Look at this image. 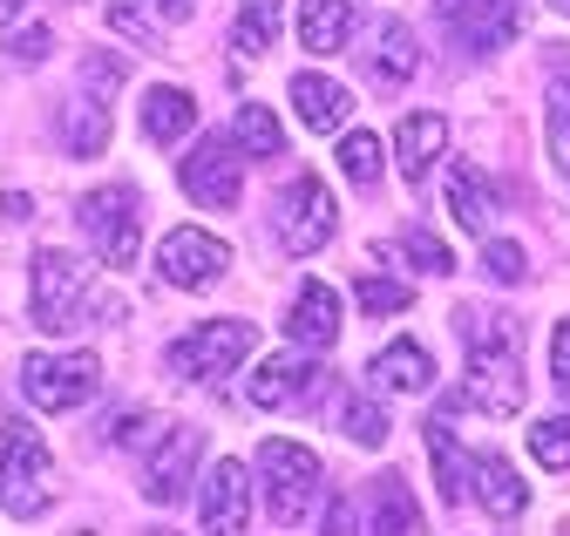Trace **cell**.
I'll return each mask as SVG.
<instances>
[{
	"instance_id": "6da1fadb",
	"label": "cell",
	"mask_w": 570,
	"mask_h": 536,
	"mask_svg": "<svg viewBox=\"0 0 570 536\" xmlns=\"http://www.w3.org/2000/svg\"><path fill=\"white\" fill-rule=\"evenodd\" d=\"M55 483H61L55 476V455L35 435V421L8 415V428H0V509L21 516V523H35V516H48Z\"/></svg>"
},
{
	"instance_id": "7a4b0ae2",
	"label": "cell",
	"mask_w": 570,
	"mask_h": 536,
	"mask_svg": "<svg viewBox=\"0 0 570 536\" xmlns=\"http://www.w3.org/2000/svg\"><path fill=\"white\" fill-rule=\"evenodd\" d=\"M258 483H265V516L278 529H299L313 496H320V455L306 441H265L258 448Z\"/></svg>"
},
{
	"instance_id": "3957f363",
	"label": "cell",
	"mask_w": 570,
	"mask_h": 536,
	"mask_svg": "<svg viewBox=\"0 0 570 536\" xmlns=\"http://www.w3.org/2000/svg\"><path fill=\"white\" fill-rule=\"evenodd\" d=\"M245 360H252V326L245 319H210V326L184 332V340L170 347V374L197 380V387H225Z\"/></svg>"
},
{
	"instance_id": "277c9868",
	"label": "cell",
	"mask_w": 570,
	"mask_h": 536,
	"mask_svg": "<svg viewBox=\"0 0 570 536\" xmlns=\"http://www.w3.org/2000/svg\"><path fill=\"white\" fill-rule=\"evenodd\" d=\"M136 218H142V197L129 183H102V190H89L76 205V225L89 231V245H96V258L109 265V272H129L136 265V245H142Z\"/></svg>"
},
{
	"instance_id": "5b68a950",
	"label": "cell",
	"mask_w": 570,
	"mask_h": 536,
	"mask_svg": "<svg viewBox=\"0 0 570 536\" xmlns=\"http://www.w3.org/2000/svg\"><path fill=\"white\" fill-rule=\"evenodd\" d=\"M96 380H102V360L96 354H28L21 360V394L35 400L41 415L82 408V400L96 394Z\"/></svg>"
},
{
	"instance_id": "8992f818",
	"label": "cell",
	"mask_w": 570,
	"mask_h": 536,
	"mask_svg": "<svg viewBox=\"0 0 570 536\" xmlns=\"http://www.w3.org/2000/svg\"><path fill=\"white\" fill-rule=\"evenodd\" d=\"M462 394L475 400L482 415H517L523 408V367H517V347L510 332H482V340H469V380Z\"/></svg>"
},
{
	"instance_id": "52a82bcc",
	"label": "cell",
	"mask_w": 570,
	"mask_h": 536,
	"mask_svg": "<svg viewBox=\"0 0 570 536\" xmlns=\"http://www.w3.org/2000/svg\"><path fill=\"white\" fill-rule=\"evenodd\" d=\"M225 272H232V245L210 238V231H197V225H177L157 245V279L177 286V292H204V286H218Z\"/></svg>"
},
{
	"instance_id": "ba28073f",
	"label": "cell",
	"mask_w": 570,
	"mask_h": 536,
	"mask_svg": "<svg viewBox=\"0 0 570 536\" xmlns=\"http://www.w3.org/2000/svg\"><path fill=\"white\" fill-rule=\"evenodd\" d=\"M82 292H89L82 258L41 245V251H35V326H41V332H68V319L82 312Z\"/></svg>"
},
{
	"instance_id": "9c48e42d",
	"label": "cell",
	"mask_w": 570,
	"mask_h": 536,
	"mask_svg": "<svg viewBox=\"0 0 570 536\" xmlns=\"http://www.w3.org/2000/svg\"><path fill=\"white\" fill-rule=\"evenodd\" d=\"M435 14H442V28H449L462 48H475V54H495L503 41L523 34V0H435Z\"/></svg>"
},
{
	"instance_id": "30bf717a",
	"label": "cell",
	"mask_w": 570,
	"mask_h": 536,
	"mask_svg": "<svg viewBox=\"0 0 570 536\" xmlns=\"http://www.w3.org/2000/svg\"><path fill=\"white\" fill-rule=\"evenodd\" d=\"M278 231H285V251L313 258V251L340 231V205H333V190H326L320 177H299L293 190H285V205H278Z\"/></svg>"
},
{
	"instance_id": "8fae6325",
	"label": "cell",
	"mask_w": 570,
	"mask_h": 536,
	"mask_svg": "<svg viewBox=\"0 0 570 536\" xmlns=\"http://www.w3.org/2000/svg\"><path fill=\"white\" fill-rule=\"evenodd\" d=\"M177 177H184V190H190V205H204V211L238 205V157H232V137H204Z\"/></svg>"
},
{
	"instance_id": "7c38bea8",
	"label": "cell",
	"mask_w": 570,
	"mask_h": 536,
	"mask_svg": "<svg viewBox=\"0 0 570 536\" xmlns=\"http://www.w3.org/2000/svg\"><path fill=\"white\" fill-rule=\"evenodd\" d=\"M197 523L204 529H245L252 523V476H245V461H232V455L210 461L204 496H197Z\"/></svg>"
},
{
	"instance_id": "4fadbf2b",
	"label": "cell",
	"mask_w": 570,
	"mask_h": 536,
	"mask_svg": "<svg viewBox=\"0 0 570 536\" xmlns=\"http://www.w3.org/2000/svg\"><path fill=\"white\" fill-rule=\"evenodd\" d=\"M197 428H164V441L150 448V461H142V496L150 503H177L197 476Z\"/></svg>"
},
{
	"instance_id": "5bb4252c",
	"label": "cell",
	"mask_w": 570,
	"mask_h": 536,
	"mask_svg": "<svg viewBox=\"0 0 570 536\" xmlns=\"http://www.w3.org/2000/svg\"><path fill=\"white\" fill-rule=\"evenodd\" d=\"M442 150H449V116L414 109V116H401V122H394V163H401V177H407V183H421V177H428V163H435Z\"/></svg>"
},
{
	"instance_id": "9a60e30c",
	"label": "cell",
	"mask_w": 570,
	"mask_h": 536,
	"mask_svg": "<svg viewBox=\"0 0 570 536\" xmlns=\"http://www.w3.org/2000/svg\"><path fill=\"white\" fill-rule=\"evenodd\" d=\"M285 332H293L299 347H333L340 340V292L320 286V279H306L299 299H293V312H285Z\"/></svg>"
},
{
	"instance_id": "2e32d148",
	"label": "cell",
	"mask_w": 570,
	"mask_h": 536,
	"mask_svg": "<svg viewBox=\"0 0 570 536\" xmlns=\"http://www.w3.org/2000/svg\"><path fill=\"white\" fill-rule=\"evenodd\" d=\"M469 489H475V503L489 509V516H523V503H530V489H523V476L503 461V455H475L469 461Z\"/></svg>"
},
{
	"instance_id": "e0dca14e",
	"label": "cell",
	"mask_w": 570,
	"mask_h": 536,
	"mask_svg": "<svg viewBox=\"0 0 570 536\" xmlns=\"http://www.w3.org/2000/svg\"><path fill=\"white\" fill-rule=\"evenodd\" d=\"M367 380H374V394H421L435 380V360H428V347H414V340H394V347H381L367 360Z\"/></svg>"
},
{
	"instance_id": "ac0fdd59",
	"label": "cell",
	"mask_w": 570,
	"mask_h": 536,
	"mask_svg": "<svg viewBox=\"0 0 570 536\" xmlns=\"http://www.w3.org/2000/svg\"><path fill=\"white\" fill-rule=\"evenodd\" d=\"M293 109H299L306 129H340V122L353 116V89H340V82L320 76V69H299V76H293Z\"/></svg>"
},
{
	"instance_id": "d6986e66",
	"label": "cell",
	"mask_w": 570,
	"mask_h": 536,
	"mask_svg": "<svg viewBox=\"0 0 570 536\" xmlns=\"http://www.w3.org/2000/svg\"><path fill=\"white\" fill-rule=\"evenodd\" d=\"M353 21H361V0H306V8H299V41L313 54H340Z\"/></svg>"
},
{
	"instance_id": "ffe728a7",
	"label": "cell",
	"mask_w": 570,
	"mask_h": 536,
	"mask_svg": "<svg viewBox=\"0 0 570 536\" xmlns=\"http://www.w3.org/2000/svg\"><path fill=\"white\" fill-rule=\"evenodd\" d=\"M306 387H320V374L306 360H265L252 374V408H293V400H306Z\"/></svg>"
},
{
	"instance_id": "44dd1931",
	"label": "cell",
	"mask_w": 570,
	"mask_h": 536,
	"mask_svg": "<svg viewBox=\"0 0 570 536\" xmlns=\"http://www.w3.org/2000/svg\"><path fill=\"white\" fill-rule=\"evenodd\" d=\"M285 28V0H238V21H232V54L258 61Z\"/></svg>"
},
{
	"instance_id": "7402d4cb",
	"label": "cell",
	"mask_w": 570,
	"mask_h": 536,
	"mask_svg": "<svg viewBox=\"0 0 570 536\" xmlns=\"http://www.w3.org/2000/svg\"><path fill=\"white\" fill-rule=\"evenodd\" d=\"M190 129H197V102L184 89H150L142 96V137L150 143H177V137H190Z\"/></svg>"
},
{
	"instance_id": "603a6c76",
	"label": "cell",
	"mask_w": 570,
	"mask_h": 536,
	"mask_svg": "<svg viewBox=\"0 0 570 536\" xmlns=\"http://www.w3.org/2000/svg\"><path fill=\"white\" fill-rule=\"evenodd\" d=\"M449 211H455L462 231L489 238V177L475 163H449Z\"/></svg>"
},
{
	"instance_id": "cb8c5ba5",
	"label": "cell",
	"mask_w": 570,
	"mask_h": 536,
	"mask_svg": "<svg viewBox=\"0 0 570 536\" xmlns=\"http://www.w3.org/2000/svg\"><path fill=\"white\" fill-rule=\"evenodd\" d=\"M414 69H421L414 34H407L401 21H381V41H374V76H381L387 89H401V82H414Z\"/></svg>"
},
{
	"instance_id": "d4e9b609",
	"label": "cell",
	"mask_w": 570,
	"mask_h": 536,
	"mask_svg": "<svg viewBox=\"0 0 570 536\" xmlns=\"http://www.w3.org/2000/svg\"><path fill=\"white\" fill-rule=\"evenodd\" d=\"M428 448H435V483H442V496L462 503L469 496V455H462V441H455V428L442 415L428 421Z\"/></svg>"
},
{
	"instance_id": "484cf974",
	"label": "cell",
	"mask_w": 570,
	"mask_h": 536,
	"mask_svg": "<svg viewBox=\"0 0 570 536\" xmlns=\"http://www.w3.org/2000/svg\"><path fill=\"white\" fill-rule=\"evenodd\" d=\"M232 137H238V150H252V157H278V150H285V129H278V116H272L265 102H245V109H238Z\"/></svg>"
},
{
	"instance_id": "4316f807",
	"label": "cell",
	"mask_w": 570,
	"mask_h": 536,
	"mask_svg": "<svg viewBox=\"0 0 570 536\" xmlns=\"http://www.w3.org/2000/svg\"><path fill=\"white\" fill-rule=\"evenodd\" d=\"M340 428L361 441V448H381L387 441V415H381V394H340Z\"/></svg>"
},
{
	"instance_id": "83f0119b",
	"label": "cell",
	"mask_w": 570,
	"mask_h": 536,
	"mask_svg": "<svg viewBox=\"0 0 570 536\" xmlns=\"http://www.w3.org/2000/svg\"><path fill=\"white\" fill-rule=\"evenodd\" d=\"M550 157L570 177V61H557V82H550Z\"/></svg>"
},
{
	"instance_id": "f1b7e54d",
	"label": "cell",
	"mask_w": 570,
	"mask_h": 536,
	"mask_svg": "<svg viewBox=\"0 0 570 536\" xmlns=\"http://www.w3.org/2000/svg\"><path fill=\"white\" fill-rule=\"evenodd\" d=\"M68 122H76V129H68V150H76V157H96V150L109 143V102H82V109H68Z\"/></svg>"
},
{
	"instance_id": "f546056e",
	"label": "cell",
	"mask_w": 570,
	"mask_h": 536,
	"mask_svg": "<svg viewBox=\"0 0 570 536\" xmlns=\"http://www.w3.org/2000/svg\"><path fill=\"white\" fill-rule=\"evenodd\" d=\"M340 170L353 183H374L381 177V137H374V129H353V137L340 143Z\"/></svg>"
},
{
	"instance_id": "4dcf8cb0",
	"label": "cell",
	"mask_w": 570,
	"mask_h": 536,
	"mask_svg": "<svg viewBox=\"0 0 570 536\" xmlns=\"http://www.w3.org/2000/svg\"><path fill=\"white\" fill-rule=\"evenodd\" d=\"M374 516H367V529H421V516H414V503H407V489L401 483H381L374 489Z\"/></svg>"
},
{
	"instance_id": "1f68e13d",
	"label": "cell",
	"mask_w": 570,
	"mask_h": 536,
	"mask_svg": "<svg viewBox=\"0 0 570 536\" xmlns=\"http://www.w3.org/2000/svg\"><path fill=\"white\" fill-rule=\"evenodd\" d=\"M530 455H537L543 468H570V415L537 421V428H530Z\"/></svg>"
},
{
	"instance_id": "d6a6232c",
	"label": "cell",
	"mask_w": 570,
	"mask_h": 536,
	"mask_svg": "<svg viewBox=\"0 0 570 536\" xmlns=\"http://www.w3.org/2000/svg\"><path fill=\"white\" fill-rule=\"evenodd\" d=\"M401 258H414L421 265V272H455V251L442 245V238H428V231H401Z\"/></svg>"
},
{
	"instance_id": "836d02e7",
	"label": "cell",
	"mask_w": 570,
	"mask_h": 536,
	"mask_svg": "<svg viewBox=\"0 0 570 536\" xmlns=\"http://www.w3.org/2000/svg\"><path fill=\"white\" fill-rule=\"evenodd\" d=\"M109 28H116V34H129L136 48H164V34H157L150 21H142L136 0H109Z\"/></svg>"
},
{
	"instance_id": "e575fe53",
	"label": "cell",
	"mask_w": 570,
	"mask_h": 536,
	"mask_svg": "<svg viewBox=\"0 0 570 536\" xmlns=\"http://www.w3.org/2000/svg\"><path fill=\"white\" fill-rule=\"evenodd\" d=\"M482 272H489V279H523V245L482 238Z\"/></svg>"
},
{
	"instance_id": "d590c367",
	"label": "cell",
	"mask_w": 570,
	"mask_h": 536,
	"mask_svg": "<svg viewBox=\"0 0 570 536\" xmlns=\"http://www.w3.org/2000/svg\"><path fill=\"white\" fill-rule=\"evenodd\" d=\"M361 306H367V312H407V306H414V286H394V279H361Z\"/></svg>"
},
{
	"instance_id": "8d00e7d4",
	"label": "cell",
	"mask_w": 570,
	"mask_h": 536,
	"mask_svg": "<svg viewBox=\"0 0 570 536\" xmlns=\"http://www.w3.org/2000/svg\"><path fill=\"white\" fill-rule=\"evenodd\" d=\"M55 48V34L41 28V21H28V28H8V54H21V61H41Z\"/></svg>"
},
{
	"instance_id": "74e56055",
	"label": "cell",
	"mask_w": 570,
	"mask_h": 536,
	"mask_svg": "<svg viewBox=\"0 0 570 536\" xmlns=\"http://www.w3.org/2000/svg\"><path fill=\"white\" fill-rule=\"evenodd\" d=\"M82 69H89V96H96V102H109V96H116V82H122V69H116L109 54H82Z\"/></svg>"
},
{
	"instance_id": "f35d334b",
	"label": "cell",
	"mask_w": 570,
	"mask_h": 536,
	"mask_svg": "<svg viewBox=\"0 0 570 536\" xmlns=\"http://www.w3.org/2000/svg\"><path fill=\"white\" fill-rule=\"evenodd\" d=\"M550 374H557V387L570 394V319H557V332H550Z\"/></svg>"
},
{
	"instance_id": "ab89813d",
	"label": "cell",
	"mask_w": 570,
	"mask_h": 536,
	"mask_svg": "<svg viewBox=\"0 0 570 536\" xmlns=\"http://www.w3.org/2000/svg\"><path fill=\"white\" fill-rule=\"evenodd\" d=\"M142 428H150V421H142V415H116V421H109V441H136Z\"/></svg>"
},
{
	"instance_id": "60d3db41",
	"label": "cell",
	"mask_w": 570,
	"mask_h": 536,
	"mask_svg": "<svg viewBox=\"0 0 570 536\" xmlns=\"http://www.w3.org/2000/svg\"><path fill=\"white\" fill-rule=\"evenodd\" d=\"M157 8H164V14H170V21H184V14H190V8H197V0H157Z\"/></svg>"
},
{
	"instance_id": "b9f144b4",
	"label": "cell",
	"mask_w": 570,
	"mask_h": 536,
	"mask_svg": "<svg viewBox=\"0 0 570 536\" xmlns=\"http://www.w3.org/2000/svg\"><path fill=\"white\" fill-rule=\"evenodd\" d=\"M557 8H563V14H570V0H557Z\"/></svg>"
}]
</instances>
